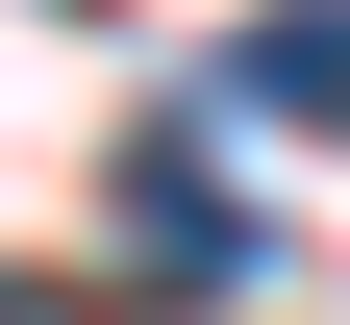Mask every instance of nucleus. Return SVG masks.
Instances as JSON below:
<instances>
[{
	"label": "nucleus",
	"instance_id": "2",
	"mask_svg": "<svg viewBox=\"0 0 350 325\" xmlns=\"http://www.w3.org/2000/svg\"><path fill=\"white\" fill-rule=\"evenodd\" d=\"M125 225H150L175 275H250V200H226V175H200V151H125Z\"/></svg>",
	"mask_w": 350,
	"mask_h": 325
},
{
	"label": "nucleus",
	"instance_id": "1",
	"mask_svg": "<svg viewBox=\"0 0 350 325\" xmlns=\"http://www.w3.org/2000/svg\"><path fill=\"white\" fill-rule=\"evenodd\" d=\"M226 101L250 125H350V0H250L226 25Z\"/></svg>",
	"mask_w": 350,
	"mask_h": 325
}]
</instances>
